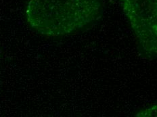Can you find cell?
Returning <instances> with one entry per match:
<instances>
[{"mask_svg":"<svg viewBox=\"0 0 157 117\" xmlns=\"http://www.w3.org/2000/svg\"><path fill=\"white\" fill-rule=\"evenodd\" d=\"M123 11L140 43L157 56V0H121Z\"/></svg>","mask_w":157,"mask_h":117,"instance_id":"7a4b0ae2","label":"cell"},{"mask_svg":"<svg viewBox=\"0 0 157 117\" xmlns=\"http://www.w3.org/2000/svg\"><path fill=\"white\" fill-rule=\"evenodd\" d=\"M101 0H29L26 18L41 35L62 36L77 31L100 18Z\"/></svg>","mask_w":157,"mask_h":117,"instance_id":"6da1fadb","label":"cell"}]
</instances>
